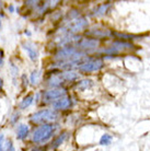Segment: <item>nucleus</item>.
<instances>
[{"label":"nucleus","mask_w":150,"mask_h":151,"mask_svg":"<svg viewBox=\"0 0 150 151\" xmlns=\"http://www.w3.org/2000/svg\"><path fill=\"white\" fill-rule=\"evenodd\" d=\"M89 25V22L86 18L83 17H78V18H75L72 20H69L68 23L66 24V27H64V33H67V34H71L75 35L76 33H79L81 31L86 30Z\"/></svg>","instance_id":"nucleus-1"},{"label":"nucleus","mask_w":150,"mask_h":151,"mask_svg":"<svg viewBox=\"0 0 150 151\" xmlns=\"http://www.w3.org/2000/svg\"><path fill=\"white\" fill-rule=\"evenodd\" d=\"M57 117H58V113H57L56 111L43 110L34 113L31 116V122L34 123V124H41V123L46 124V123H49V122L56 121Z\"/></svg>","instance_id":"nucleus-2"},{"label":"nucleus","mask_w":150,"mask_h":151,"mask_svg":"<svg viewBox=\"0 0 150 151\" xmlns=\"http://www.w3.org/2000/svg\"><path fill=\"white\" fill-rule=\"evenodd\" d=\"M54 126L50 124H43L40 126L38 128H36L33 132L32 136V140L34 142H43L49 139L52 135L54 134Z\"/></svg>","instance_id":"nucleus-3"},{"label":"nucleus","mask_w":150,"mask_h":151,"mask_svg":"<svg viewBox=\"0 0 150 151\" xmlns=\"http://www.w3.org/2000/svg\"><path fill=\"white\" fill-rule=\"evenodd\" d=\"M103 66H104V63L102 59H100V58H90L89 60L84 59L81 64L78 65V69L79 71L89 73V72L99 71L100 69L103 68Z\"/></svg>","instance_id":"nucleus-4"},{"label":"nucleus","mask_w":150,"mask_h":151,"mask_svg":"<svg viewBox=\"0 0 150 151\" xmlns=\"http://www.w3.org/2000/svg\"><path fill=\"white\" fill-rule=\"evenodd\" d=\"M66 93H67V91L63 89V88H54V89L46 91L45 93L43 94V100L45 102H50V101L55 102L58 99L66 96Z\"/></svg>","instance_id":"nucleus-5"},{"label":"nucleus","mask_w":150,"mask_h":151,"mask_svg":"<svg viewBox=\"0 0 150 151\" xmlns=\"http://www.w3.org/2000/svg\"><path fill=\"white\" fill-rule=\"evenodd\" d=\"M78 50L76 47L74 46H65V47H61V48L58 50L55 55V60H58L59 63H63V61H67L72 55H75Z\"/></svg>","instance_id":"nucleus-6"},{"label":"nucleus","mask_w":150,"mask_h":151,"mask_svg":"<svg viewBox=\"0 0 150 151\" xmlns=\"http://www.w3.org/2000/svg\"><path fill=\"white\" fill-rule=\"evenodd\" d=\"M99 46V41L95 38H80L78 41V47L83 50L95 49Z\"/></svg>","instance_id":"nucleus-7"},{"label":"nucleus","mask_w":150,"mask_h":151,"mask_svg":"<svg viewBox=\"0 0 150 151\" xmlns=\"http://www.w3.org/2000/svg\"><path fill=\"white\" fill-rule=\"evenodd\" d=\"M71 105V99L69 96H64V98H60L58 100H56L55 102H53V107H54V111L58 110V111H64L69 109Z\"/></svg>","instance_id":"nucleus-8"},{"label":"nucleus","mask_w":150,"mask_h":151,"mask_svg":"<svg viewBox=\"0 0 150 151\" xmlns=\"http://www.w3.org/2000/svg\"><path fill=\"white\" fill-rule=\"evenodd\" d=\"M23 46H24V49L29 54V57L31 58V60L33 61L36 60L38 57V52L36 46L34 45V44H32V43H25V44H23Z\"/></svg>","instance_id":"nucleus-9"},{"label":"nucleus","mask_w":150,"mask_h":151,"mask_svg":"<svg viewBox=\"0 0 150 151\" xmlns=\"http://www.w3.org/2000/svg\"><path fill=\"white\" fill-rule=\"evenodd\" d=\"M89 34L92 35L93 38H104V37H109L112 35V32L110 30H106V29H103V30H92L91 32H89Z\"/></svg>","instance_id":"nucleus-10"},{"label":"nucleus","mask_w":150,"mask_h":151,"mask_svg":"<svg viewBox=\"0 0 150 151\" xmlns=\"http://www.w3.org/2000/svg\"><path fill=\"white\" fill-rule=\"evenodd\" d=\"M63 82H64V79H63V77H61L60 73H54V75H52L49 77L48 79V84L50 87L57 88Z\"/></svg>","instance_id":"nucleus-11"},{"label":"nucleus","mask_w":150,"mask_h":151,"mask_svg":"<svg viewBox=\"0 0 150 151\" xmlns=\"http://www.w3.org/2000/svg\"><path fill=\"white\" fill-rule=\"evenodd\" d=\"M60 75L63 77L64 81H75L78 79L79 73L78 72L74 71V70H67V71L60 72Z\"/></svg>","instance_id":"nucleus-12"},{"label":"nucleus","mask_w":150,"mask_h":151,"mask_svg":"<svg viewBox=\"0 0 150 151\" xmlns=\"http://www.w3.org/2000/svg\"><path fill=\"white\" fill-rule=\"evenodd\" d=\"M92 86H93V81H92V80L83 79L77 83L76 88H77L78 91H86V90H88V89H90Z\"/></svg>","instance_id":"nucleus-13"},{"label":"nucleus","mask_w":150,"mask_h":151,"mask_svg":"<svg viewBox=\"0 0 150 151\" xmlns=\"http://www.w3.org/2000/svg\"><path fill=\"white\" fill-rule=\"evenodd\" d=\"M27 135H29V126H26L24 124L20 125L19 128H18V132H17L18 139H24L27 137Z\"/></svg>","instance_id":"nucleus-14"},{"label":"nucleus","mask_w":150,"mask_h":151,"mask_svg":"<svg viewBox=\"0 0 150 151\" xmlns=\"http://www.w3.org/2000/svg\"><path fill=\"white\" fill-rule=\"evenodd\" d=\"M32 102H33V95H27V96H25V98L21 101V103H20V105H19L20 109H21V110H24L26 107H29V106L32 104Z\"/></svg>","instance_id":"nucleus-15"},{"label":"nucleus","mask_w":150,"mask_h":151,"mask_svg":"<svg viewBox=\"0 0 150 151\" xmlns=\"http://www.w3.org/2000/svg\"><path fill=\"white\" fill-rule=\"evenodd\" d=\"M110 8V4H101V6H99L98 9H95V11H94L93 15H97V17H100V15H103L106 13L107 11V9Z\"/></svg>","instance_id":"nucleus-16"},{"label":"nucleus","mask_w":150,"mask_h":151,"mask_svg":"<svg viewBox=\"0 0 150 151\" xmlns=\"http://www.w3.org/2000/svg\"><path fill=\"white\" fill-rule=\"evenodd\" d=\"M112 35H115L118 38H123V40H137V38L141 37L139 35H131V34H122V33H117V32H114L112 33Z\"/></svg>","instance_id":"nucleus-17"},{"label":"nucleus","mask_w":150,"mask_h":151,"mask_svg":"<svg viewBox=\"0 0 150 151\" xmlns=\"http://www.w3.org/2000/svg\"><path fill=\"white\" fill-rule=\"evenodd\" d=\"M112 136L109 135V134H104L103 136L101 137V139H100V145L102 146H109L111 142H112Z\"/></svg>","instance_id":"nucleus-18"},{"label":"nucleus","mask_w":150,"mask_h":151,"mask_svg":"<svg viewBox=\"0 0 150 151\" xmlns=\"http://www.w3.org/2000/svg\"><path fill=\"white\" fill-rule=\"evenodd\" d=\"M66 139V134H63V135H60L58 138H57L54 142H53V148H57L58 146H60V145L64 142V140Z\"/></svg>","instance_id":"nucleus-19"},{"label":"nucleus","mask_w":150,"mask_h":151,"mask_svg":"<svg viewBox=\"0 0 150 151\" xmlns=\"http://www.w3.org/2000/svg\"><path fill=\"white\" fill-rule=\"evenodd\" d=\"M38 78H40V73L38 71H33L31 73V83L36 84L38 82Z\"/></svg>","instance_id":"nucleus-20"},{"label":"nucleus","mask_w":150,"mask_h":151,"mask_svg":"<svg viewBox=\"0 0 150 151\" xmlns=\"http://www.w3.org/2000/svg\"><path fill=\"white\" fill-rule=\"evenodd\" d=\"M4 151H14V147H13V145H12L11 140L7 141V142L4 144Z\"/></svg>","instance_id":"nucleus-21"},{"label":"nucleus","mask_w":150,"mask_h":151,"mask_svg":"<svg viewBox=\"0 0 150 151\" xmlns=\"http://www.w3.org/2000/svg\"><path fill=\"white\" fill-rule=\"evenodd\" d=\"M4 136L0 135V151H4Z\"/></svg>","instance_id":"nucleus-22"},{"label":"nucleus","mask_w":150,"mask_h":151,"mask_svg":"<svg viewBox=\"0 0 150 151\" xmlns=\"http://www.w3.org/2000/svg\"><path fill=\"white\" fill-rule=\"evenodd\" d=\"M2 58H4V53H2V50L0 49V64H1V61H2Z\"/></svg>","instance_id":"nucleus-23"},{"label":"nucleus","mask_w":150,"mask_h":151,"mask_svg":"<svg viewBox=\"0 0 150 151\" xmlns=\"http://www.w3.org/2000/svg\"><path fill=\"white\" fill-rule=\"evenodd\" d=\"M31 151H43L42 149H40V148H35V149H32Z\"/></svg>","instance_id":"nucleus-24"},{"label":"nucleus","mask_w":150,"mask_h":151,"mask_svg":"<svg viewBox=\"0 0 150 151\" xmlns=\"http://www.w3.org/2000/svg\"><path fill=\"white\" fill-rule=\"evenodd\" d=\"M1 86H2V80L0 79V87H1Z\"/></svg>","instance_id":"nucleus-25"},{"label":"nucleus","mask_w":150,"mask_h":151,"mask_svg":"<svg viewBox=\"0 0 150 151\" xmlns=\"http://www.w3.org/2000/svg\"><path fill=\"white\" fill-rule=\"evenodd\" d=\"M0 27H1V22H0Z\"/></svg>","instance_id":"nucleus-26"}]
</instances>
